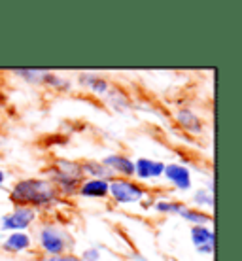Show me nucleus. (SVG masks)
I'll return each instance as SVG.
<instances>
[{
	"label": "nucleus",
	"instance_id": "obj_1",
	"mask_svg": "<svg viewBox=\"0 0 242 261\" xmlns=\"http://www.w3.org/2000/svg\"><path fill=\"white\" fill-rule=\"evenodd\" d=\"M59 191L53 188L49 180L42 178H29L21 180L19 184L13 186L10 199L17 202L19 206H49L53 202H57Z\"/></svg>",
	"mask_w": 242,
	"mask_h": 261
},
{
	"label": "nucleus",
	"instance_id": "obj_2",
	"mask_svg": "<svg viewBox=\"0 0 242 261\" xmlns=\"http://www.w3.org/2000/svg\"><path fill=\"white\" fill-rule=\"evenodd\" d=\"M108 193L114 197V201L121 202V204L140 202L146 197L144 188L140 184L129 180V178H114V180H110Z\"/></svg>",
	"mask_w": 242,
	"mask_h": 261
},
{
	"label": "nucleus",
	"instance_id": "obj_3",
	"mask_svg": "<svg viewBox=\"0 0 242 261\" xmlns=\"http://www.w3.org/2000/svg\"><path fill=\"white\" fill-rule=\"evenodd\" d=\"M40 246L49 255H61L72 246V239L66 235L63 229H57L53 225H46L40 229Z\"/></svg>",
	"mask_w": 242,
	"mask_h": 261
},
{
	"label": "nucleus",
	"instance_id": "obj_4",
	"mask_svg": "<svg viewBox=\"0 0 242 261\" xmlns=\"http://www.w3.org/2000/svg\"><path fill=\"white\" fill-rule=\"evenodd\" d=\"M36 220V212L31 206H15L13 212L2 218V231L19 233L21 229H26Z\"/></svg>",
	"mask_w": 242,
	"mask_h": 261
},
{
	"label": "nucleus",
	"instance_id": "obj_5",
	"mask_svg": "<svg viewBox=\"0 0 242 261\" xmlns=\"http://www.w3.org/2000/svg\"><path fill=\"white\" fill-rule=\"evenodd\" d=\"M163 176L169 180L174 188L178 190H190L191 188V174H190V169L187 167H183L180 163H170V165H165V170H163Z\"/></svg>",
	"mask_w": 242,
	"mask_h": 261
},
{
	"label": "nucleus",
	"instance_id": "obj_6",
	"mask_svg": "<svg viewBox=\"0 0 242 261\" xmlns=\"http://www.w3.org/2000/svg\"><path fill=\"white\" fill-rule=\"evenodd\" d=\"M190 235L197 252H201V254H212L214 252V231L212 229H208L206 225H193Z\"/></svg>",
	"mask_w": 242,
	"mask_h": 261
},
{
	"label": "nucleus",
	"instance_id": "obj_7",
	"mask_svg": "<svg viewBox=\"0 0 242 261\" xmlns=\"http://www.w3.org/2000/svg\"><path fill=\"white\" fill-rule=\"evenodd\" d=\"M102 165H106L114 172V176L116 174H121L123 178L135 176V163H132L129 157L121 155V153H112V155L104 157Z\"/></svg>",
	"mask_w": 242,
	"mask_h": 261
},
{
	"label": "nucleus",
	"instance_id": "obj_8",
	"mask_svg": "<svg viewBox=\"0 0 242 261\" xmlns=\"http://www.w3.org/2000/svg\"><path fill=\"white\" fill-rule=\"evenodd\" d=\"M165 163L161 161H151V159H138L135 163V174L140 180H151V178L163 176Z\"/></svg>",
	"mask_w": 242,
	"mask_h": 261
},
{
	"label": "nucleus",
	"instance_id": "obj_9",
	"mask_svg": "<svg viewBox=\"0 0 242 261\" xmlns=\"http://www.w3.org/2000/svg\"><path fill=\"white\" fill-rule=\"evenodd\" d=\"M108 188H110V182L97 180V178H89V180L82 182L78 193L84 197H91V199H102V197L108 195Z\"/></svg>",
	"mask_w": 242,
	"mask_h": 261
},
{
	"label": "nucleus",
	"instance_id": "obj_10",
	"mask_svg": "<svg viewBox=\"0 0 242 261\" xmlns=\"http://www.w3.org/2000/svg\"><path fill=\"white\" fill-rule=\"evenodd\" d=\"M82 167V172L84 174H89L91 178H97V180H106V182H110L114 180V172H112L106 165L98 163V161H85V163H79Z\"/></svg>",
	"mask_w": 242,
	"mask_h": 261
},
{
	"label": "nucleus",
	"instance_id": "obj_11",
	"mask_svg": "<svg viewBox=\"0 0 242 261\" xmlns=\"http://www.w3.org/2000/svg\"><path fill=\"white\" fill-rule=\"evenodd\" d=\"M176 119H178V125H180L182 129L190 130V133H193V135H199V133L203 130L201 119L197 118V116L191 110H187V108H182V110H178Z\"/></svg>",
	"mask_w": 242,
	"mask_h": 261
},
{
	"label": "nucleus",
	"instance_id": "obj_12",
	"mask_svg": "<svg viewBox=\"0 0 242 261\" xmlns=\"http://www.w3.org/2000/svg\"><path fill=\"white\" fill-rule=\"evenodd\" d=\"M2 248L6 250V252H23V250L31 248V237L19 231V233H12V235L8 237L6 241L2 242Z\"/></svg>",
	"mask_w": 242,
	"mask_h": 261
},
{
	"label": "nucleus",
	"instance_id": "obj_13",
	"mask_svg": "<svg viewBox=\"0 0 242 261\" xmlns=\"http://www.w3.org/2000/svg\"><path fill=\"white\" fill-rule=\"evenodd\" d=\"M51 172H57V174H63V176H68V178H76V180H82V176H84L79 163L68 161V159L57 161V165H55V169H53Z\"/></svg>",
	"mask_w": 242,
	"mask_h": 261
},
{
	"label": "nucleus",
	"instance_id": "obj_14",
	"mask_svg": "<svg viewBox=\"0 0 242 261\" xmlns=\"http://www.w3.org/2000/svg\"><path fill=\"white\" fill-rule=\"evenodd\" d=\"M178 214L182 216L183 220H187V222H191L193 225H204V223L210 222V216H206L204 212H201V210H195V208H187V206H183Z\"/></svg>",
	"mask_w": 242,
	"mask_h": 261
},
{
	"label": "nucleus",
	"instance_id": "obj_15",
	"mask_svg": "<svg viewBox=\"0 0 242 261\" xmlns=\"http://www.w3.org/2000/svg\"><path fill=\"white\" fill-rule=\"evenodd\" d=\"M182 208L183 204L180 201H167V199H163V201L155 202V210L161 212V214H178Z\"/></svg>",
	"mask_w": 242,
	"mask_h": 261
},
{
	"label": "nucleus",
	"instance_id": "obj_16",
	"mask_svg": "<svg viewBox=\"0 0 242 261\" xmlns=\"http://www.w3.org/2000/svg\"><path fill=\"white\" fill-rule=\"evenodd\" d=\"M89 78H91V80H87L84 76V78H82V84L89 85V87H91V91L97 93V95H102V93H106V89H108V84H106V80L97 78V76H89Z\"/></svg>",
	"mask_w": 242,
	"mask_h": 261
},
{
	"label": "nucleus",
	"instance_id": "obj_17",
	"mask_svg": "<svg viewBox=\"0 0 242 261\" xmlns=\"http://www.w3.org/2000/svg\"><path fill=\"white\" fill-rule=\"evenodd\" d=\"M195 204H204V206H212L214 204V197L210 190H199L195 193Z\"/></svg>",
	"mask_w": 242,
	"mask_h": 261
},
{
	"label": "nucleus",
	"instance_id": "obj_18",
	"mask_svg": "<svg viewBox=\"0 0 242 261\" xmlns=\"http://www.w3.org/2000/svg\"><path fill=\"white\" fill-rule=\"evenodd\" d=\"M17 76H25V80L29 82H42L46 70H15Z\"/></svg>",
	"mask_w": 242,
	"mask_h": 261
},
{
	"label": "nucleus",
	"instance_id": "obj_19",
	"mask_svg": "<svg viewBox=\"0 0 242 261\" xmlns=\"http://www.w3.org/2000/svg\"><path fill=\"white\" fill-rule=\"evenodd\" d=\"M42 261H84V259H82V257H76V255H70V254H61V255H51V257L42 259Z\"/></svg>",
	"mask_w": 242,
	"mask_h": 261
},
{
	"label": "nucleus",
	"instance_id": "obj_20",
	"mask_svg": "<svg viewBox=\"0 0 242 261\" xmlns=\"http://www.w3.org/2000/svg\"><path fill=\"white\" fill-rule=\"evenodd\" d=\"M98 257H100V254H98V248L85 250L84 255H82V259H84V261H98Z\"/></svg>",
	"mask_w": 242,
	"mask_h": 261
},
{
	"label": "nucleus",
	"instance_id": "obj_21",
	"mask_svg": "<svg viewBox=\"0 0 242 261\" xmlns=\"http://www.w3.org/2000/svg\"><path fill=\"white\" fill-rule=\"evenodd\" d=\"M4 180H6V176H4V172L0 170V188H2V184H4Z\"/></svg>",
	"mask_w": 242,
	"mask_h": 261
}]
</instances>
